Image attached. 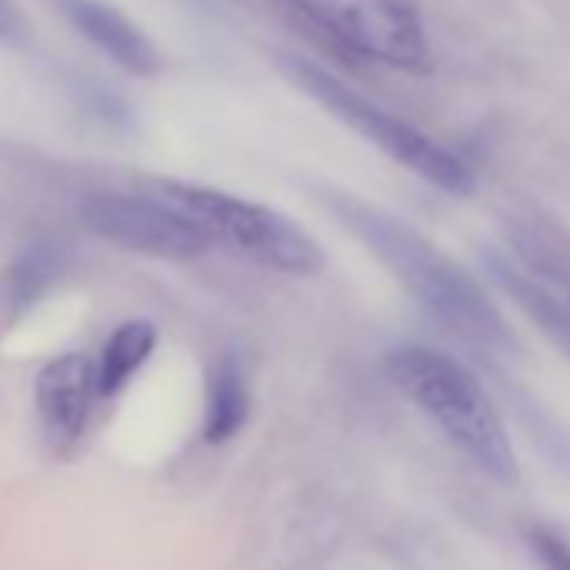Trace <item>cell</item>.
Masks as SVG:
<instances>
[{"instance_id":"cell-1","label":"cell","mask_w":570,"mask_h":570,"mask_svg":"<svg viewBox=\"0 0 570 570\" xmlns=\"http://www.w3.org/2000/svg\"><path fill=\"white\" fill-rule=\"evenodd\" d=\"M326 205L393 272L403 289L456 340L487 356H503L513 350V336L503 316L476 285V278L446 252H440L423 232L343 191H330Z\"/></svg>"},{"instance_id":"cell-2","label":"cell","mask_w":570,"mask_h":570,"mask_svg":"<svg viewBox=\"0 0 570 570\" xmlns=\"http://www.w3.org/2000/svg\"><path fill=\"white\" fill-rule=\"evenodd\" d=\"M390 380L493 480H517V453L476 376L430 346H400L386 356Z\"/></svg>"},{"instance_id":"cell-3","label":"cell","mask_w":570,"mask_h":570,"mask_svg":"<svg viewBox=\"0 0 570 570\" xmlns=\"http://www.w3.org/2000/svg\"><path fill=\"white\" fill-rule=\"evenodd\" d=\"M278 68L316 105H323L333 118H340L346 128L363 135L370 145H376L383 155H390L393 161H400L403 168H410L423 181L436 185L446 195H470L473 191L476 178L463 158H456L450 148H443L440 141H433L430 135H423L410 121L396 118L383 105L370 101L366 95H360L356 88L340 81L323 65H316L303 55H282Z\"/></svg>"},{"instance_id":"cell-4","label":"cell","mask_w":570,"mask_h":570,"mask_svg":"<svg viewBox=\"0 0 570 570\" xmlns=\"http://www.w3.org/2000/svg\"><path fill=\"white\" fill-rule=\"evenodd\" d=\"M306 35L350 61L430 71V41L416 0H278Z\"/></svg>"},{"instance_id":"cell-5","label":"cell","mask_w":570,"mask_h":570,"mask_svg":"<svg viewBox=\"0 0 570 570\" xmlns=\"http://www.w3.org/2000/svg\"><path fill=\"white\" fill-rule=\"evenodd\" d=\"M161 198L178 205L188 218H195L212 242H225L228 248L265 268L285 275H313L326 262L313 235H306L296 222H289L268 205L181 181H165Z\"/></svg>"},{"instance_id":"cell-6","label":"cell","mask_w":570,"mask_h":570,"mask_svg":"<svg viewBox=\"0 0 570 570\" xmlns=\"http://www.w3.org/2000/svg\"><path fill=\"white\" fill-rule=\"evenodd\" d=\"M503 293L570 356V248L537 225L510 232V252L487 255Z\"/></svg>"},{"instance_id":"cell-7","label":"cell","mask_w":570,"mask_h":570,"mask_svg":"<svg viewBox=\"0 0 570 570\" xmlns=\"http://www.w3.org/2000/svg\"><path fill=\"white\" fill-rule=\"evenodd\" d=\"M81 222L105 242L151 258H198L215 242L178 205L128 191H95L78 208Z\"/></svg>"},{"instance_id":"cell-8","label":"cell","mask_w":570,"mask_h":570,"mask_svg":"<svg viewBox=\"0 0 570 570\" xmlns=\"http://www.w3.org/2000/svg\"><path fill=\"white\" fill-rule=\"evenodd\" d=\"M95 400H98V373H95V360H88L85 353H65L38 373L35 383L38 416L48 440L58 450H68L71 443L81 440Z\"/></svg>"},{"instance_id":"cell-9","label":"cell","mask_w":570,"mask_h":570,"mask_svg":"<svg viewBox=\"0 0 570 570\" xmlns=\"http://www.w3.org/2000/svg\"><path fill=\"white\" fill-rule=\"evenodd\" d=\"M61 18L111 65L128 75L151 78L161 71V55L155 41L108 0H51Z\"/></svg>"},{"instance_id":"cell-10","label":"cell","mask_w":570,"mask_h":570,"mask_svg":"<svg viewBox=\"0 0 570 570\" xmlns=\"http://www.w3.org/2000/svg\"><path fill=\"white\" fill-rule=\"evenodd\" d=\"M248 423V380L235 356H222L205 393V440L228 443Z\"/></svg>"},{"instance_id":"cell-11","label":"cell","mask_w":570,"mask_h":570,"mask_svg":"<svg viewBox=\"0 0 570 570\" xmlns=\"http://www.w3.org/2000/svg\"><path fill=\"white\" fill-rule=\"evenodd\" d=\"M155 343H158V333L148 320H128L121 323L105 350H101V360L95 363V373H98V396H118L131 376L151 360L155 353Z\"/></svg>"},{"instance_id":"cell-12","label":"cell","mask_w":570,"mask_h":570,"mask_svg":"<svg viewBox=\"0 0 570 570\" xmlns=\"http://www.w3.org/2000/svg\"><path fill=\"white\" fill-rule=\"evenodd\" d=\"M58 268H61V248H55V242H28L8 275L11 296L18 303H35L55 282Z\"/></svg>"},{"instance_id":"cell-13","label":"cell","mask_w":570,"mask_h":570,"mask_svg":"<svg viewBox=\"0 0 570 570\" xmlns=\"http://www.w3.org/2000/svg\"><path fill=\"white\" fill-rule=\"evenodd\" d=\"M35 38L31 21L24 18V11L14 4V0H0V45L4 48H28Z\"/></svg>"},{"instance_id":"cell-14","label":"cell","mask_w":570,"mask_h":570,"mask_svg":"<svg viewBox=\"0 0 570 570\" xmlns=\"http://www.w3.org/2000/svg\"><path fill=\"white\" fill-rule=\"evenodd\" d=\"M533 547H537V553L543 557V563H547L550 570H570V547H567L560 537L533 533Z\"/></svg>"}]
</instances>
